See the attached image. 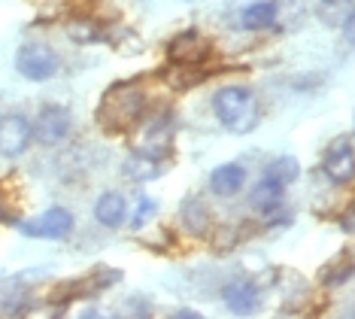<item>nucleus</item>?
I'll return each instance as SVG.
<instances>
[{"label":"nucleus","mask_w":355,"mask_h":319,"mask_svg":"<svg viewBox=\"0 0 355 319\" xmlns=\"http://www.w3.org/2000/svg\"><path fill=\"white\" fill-rule=\"evenodd\" d=\"M171 146H173V119L171 116H158V119L149 122L146 131H143L137 152H143V155H149V158L161 161L167 152H171Z\"/></svg>","instance_id":"nucleus-9"},{"label":"nucleus","mask_w":355,"mask_h":319,"mask_svg":"<svg viewBox=\"0 0 355 319\" xmlns=\"http://www.w3.org/2000/svg\"><path fill=\"white\" fill-rule=\"evenodd\" d=\"M122 174L131 179V183H149V179H155L161 174V165H158V158H149V155H143V152H134V155H128L125 158Z\"/></svg>","instance_id":"nucleus-16"},{"label":"nucleus","mask_w":355,"mask_h":319,"mask_svg":"<svg viewBox=\"0 0 355 319\" xmlns=\"http://www.w3.org/2000/svg\"><path fill=\"white\" fill-rule=\"evenodd\" d=\"M200 313L198 310H191V307H182V310H176V319H198Z\"/></svg>","instance_id":"nucleus-25"},{"label":"nucleus","mask_w":355,"mask_h":319,"mask_svg":"<svg viewBox=\"0 0 355 319\" xmlns=\"http://www.w3.org/2000/svg\"><path fill=\"white\" fill-rule=\"evenodd\" d=\"M343 37H346V43H349V46H355V13L343 22Z\"/></svg>","instance_id":"nucleus-24"},{"label":"nucleus","mask_w":355,"mask_h":319,"mask_svg":"<svg viewBox=\"0 0 355 319\" xmlns=\"http://www.w3.org/2000/svg\"><path fill=\"white\" fill-rule=\"evenodd\" d=\"M297 174H301V167H297V161L292 158V155H279V158H273L270 165L264 167V177H273L286 186H292L297 179Z\"/></svg>","instance_id":"nucleus-20"},{"label":"nucleus","mask_w":355,"mask_h":319,"mask_svg":"<svg viewBox=\"0 0 355 319\" xmlns=\"http://www.w3.org/2000/svg\"><path fill=\"white\" fill-rule=\"evenodd\" d=\"M70 125H73V119H70L67 106L46 104L43 110L37 113V119H34V137L43 146H58L61 140H67Z\"/></svg>","instance_id":"nucleus-6"},{"label":"nucleus","mask_w":355,"mask_h":319,"mask_svg":"<svg viewBox=\"0 0 355 319\" xmlns=\"http://www.w3.org/2000/svg\"><path fill=\"white\" fill-rule=\"evenodd\" d=\"M222 301L231 313H252L258 307V283L252 277H234L231 283H225Z\"/></svg>","instance_id":"nucleus-10"},{"label":"nucleus","mask_w":355,"mask_h":319,"mask_svg":"<svg viewBox=\"0 0 355 319\" xmlns=\"http://www.w3.org/2000/svg\"><path fill=\"white\" fill-rule=\"evenodd\" d=\"M209 40L200 34V31L189 28L182 34H176L171 43H167V58L173 64H204L207 55H209Z\"/></svg>","instance_id":"nucleus-8"},{"label":"nucleus","mask_w":355,"mask_h":319,"mask_svg":"<svg viewBox=\"0 0 355 319\" xmlns=\"http://www.w3.org/2000/svg\"><path fill=\"white\" fill-rule=\"evenodd\" d=\"M180 219H182V225H185V231L189 234H195V237H204L213 231V216H209V207L200 198H185L182 201V207H180Z\"/></svg>","instance_id":"nucleus-13"},{"label":"nucleus","mask_w":355,"mask_h":319,"mask_svg":"<svg viewBox=\"0 0 355 319\" xmlns=\"http://www.w3.org/2000/svg\"><path fill=\"white\" fill-rule=\"evenodd\" d=\"M277 15H279V6L273 3V0H255V3H249L246 10L240 13V24H243L246 31H264L277 22Z\"/></svg>","instance_id":"nucleus-15"},{"label":"nucleus","mask_w":355,"mask_h":319,"mask_svg":"<svg viewBox=\"0 0 355 319\" xmlns=\"http://www.w3.org/2000/svg\"><path fill=\"white\" fill-rule=\"evenodd\" d=\"M213 113L231 134H252L261 122V110H258L255 95L246 85H225L213 95Z\"/></svg>","instance_id":"nucleus-2"},{"label":"nucleus","mask_w":355,"mask_h":319,"mask_svg":"<svg viewBox=\"0 0 355 319\" xmlns=\"http://www.w3.org/2000/svg\"><path fill=\"white\" fill-rule=\"evenodd\" d=\"M246 186V167L231 161V165H219L209 174V192L219 198H234Z\"/></svg>","instance_id":"nucleus-12"},{"label":"nucleus","mask_w":355,"mask_h":319,"mask_svg":"<svg viewBox=\"0 0 355 319\" xmlns=\"http://www.w3.org/2000/svg\"><path fill=\"white\" fill-rule=\"evenodd\" d=\"M282 204H286V183H279V179H273V177L258 179V186L252 189V207L261 213V216L273 219L282 210Z\"/></svg>","instance_id":"nucleus-11"},{"label":"nucleus","mask_w":355,"mask_h":319,"mask_svg":"<svg viewBox=\"0 0 355 319\" xmlns=\"http://www.w3.org/2000/svg\"><path fill=\"white\" fill-rule=\"evenodd\" d=\"M34 140V125L19 116V113H10V116L0 119V155H6V158H15V155H21Z\"/></svg>","instance_id":"nucleus-7"},{"label":"nucleus","mask_w":355,"mask_h":319,"mask_svg":"<svg viewBox=\"0 0 355 319\" xmlns=\"http://www.w3.org/2000/svg\"><path fill=\"white\" fill-rule=\"evenodd\" d=\"M0 216H3V213H0Z\"/></svg>","instance_id":"nucleus-26"},{"label":"nucleus","mask_w":355,"mask_h":319,"mask_svg":"<svg viewBox=\"0 0 355 319\" xmlns=\"http://www.w3.org/2000/svg\"><path fill=\"white\" fill-rule=\"evenodd\" d=\"M352 277H355V256L346 252V256L331 261L325 271H322V283L325 286H343L346 280H352Z\"/></svg>","instance_id":"nucleus-17"},{"label":"nucleus","mask_w":355,"mask_h":319,"mask_svg":"<svg viewBox=\"0 0 355 319\" xmlns=\"http://www.w3.org/2000/svg\"><path fill=\"white\" fill-rule=\"evenodd\" d=\"M322 170L334 186H346L355 179V149L349 137H334L322 155Z\"/></svg>","instance_id":"nucleus-5"},{"label":"nucleus","mask_w":355,"mask_h":319,"mask_svg":"<svg viewBox=\"0 0 355 319\" xmlns=\"http://www.w3.org/2000/svg\"><path fill=\"white\" fill-rule=\"evenodd\" d=\"M155 210L158 207H155V201H152V198H140V201H137V210H134V216H131V228H134V231L146 225L149 219L155 216Z\"/></svg>","instance_id":"nucleus-22"},{"label":"nucleus","mask_w":355,"mask_h":319,"mask_svg":"<svg viewBox=\"0 0 355 319\" xmlns=\"http://www.w3.org/2000/svg\"><path fill=\"white\" fill-rule=\"evenodd\" d=\"M67 34H70V40H76V43H101V40H103L101 24H94V22H88V19L70 22L67 24Z\"/></svg>","instance_id":"nucleus-21"},{"label":"nucleus","mask_w":355,"mask_h":319,"mask_svg":"<svg viewBox=\"0 0 355 319\" xmlns=\"http://www.w3.org/2000/svg\"><path fill=\"white\" fill-rule=\"evenodd\" d=\"M340 228H343L346 234H355V207H349V210H346L343 216H340Z\"/></svg>","instance_id":"nucleus-23"},{"label":"nucleus","mask_w":355,"mask_h":319,"mask_svg":"<svg viewBox=\"0 0 355 319\" xmlns=\"http://www.w3.org/2000/svg\"><path fill=\"white\" fill-rule=\"evenodd\" d=\"M173 73L167 76V83L173 88H180V92H189V88H195L198 83H204V70H200V64H173Z\"/></svg>","instance_id":"nucleus-18"},{"label":"nucleus","mask_w":355,"mask_h":319,"mask_svg":"<svg viewBox=\"0 0 355 319\" xmlns=\"http://www.w3.org/2000/svg\"><path fill=\"white\" fill-rule=\"evenodd\" d=\"M355 13V3L352 0H322L319 3V19L325 24H340L349 19V15Z\"/></svg>","instance_id":"nucleus-19"},{"label":"nucleus","mask_w":355,"mask_h":319,"mask_svg":"<svg viewBox=\"0 0 355 319\" xmlns=\"http://www.w3.org/2000/svg\"><path fill=\"white\" fill-rule=\"evenodd\" d=\"M125 216H128V201L119 192H103L98 204H94V219L103 228H119L125 222Z\"/></svg>","instance_id":"nucleus-14"},{"label":"nucleus","mask_w":355,"mask_h":319,"mask_svg":"<svg viewBox=\"0 0 355 319\" xmlns=\"http://www.w3.org/2000/svg\"><path fill=\"white\" fill-rule=\"evenodd\" d=\"M15 70L31 83H43V79H52L58 73V55L43 43H28L15 55Z\"/></svg>","instance_id":"nucleus-3"},{"label":"nucleus","mask_w":355,"mask_h":319,"mask_svg":"<svg viewBox=\"0 0 355 319\" xmlns=\"http://www.w3.org/2000/svg\"><path fill=\"white\" fill-rule=\"evenodd\" d=\"M19 231L28 237H40V240H64V237L73 234V216L64 207H49L37 219L19 222Z\"/></svg>","instance_id":"nucleus-4"},{"label":"nucleus","mask_w":355,"mask_h":319,"mask_svg":"<svg viewBox=\"0 0 355 319\" xmlns=\"http://www.w3.org/2000/svg\"><path fill=\"white\" fill-rule=\"evenodd\" d=\"M146 106H149V97L143 92V85L116 83L101 97L98 122H101L103 131H110V134H125V131H134L143 122Z\"/></svg>","instance_id":"nucleus-1"}]
</instances>
